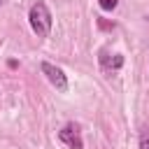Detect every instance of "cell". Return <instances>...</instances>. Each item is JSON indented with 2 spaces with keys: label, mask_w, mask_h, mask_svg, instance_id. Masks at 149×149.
Returning a JSON list of instances; mask_svg holds the SVG:
<instances>
[{
  "label": "cell",
  "mask_w": 149,
  "mask_h": 149,
  "mask_svg": "<svg viewBox=\"0 0 149 149\" xmlns=\"http://www.w3.org/2000/svg\"><path fill=\"white\" fill-rule=\"evenodd\" d=\"M28 23H30V30L37 35V37H49L51 35V26H54V16H51V9L44 0H35L28 9Z\"/></svg>",
  "instance_id": "obj_1"
},
{
  "label": "cell",
  "mask_w": 149,
  "mask_h": 149,
  "mask_svg": "<svg viewBox=\"0 0 149 149\" xmlns=\"http://www.w3.org/2000/svg\"><path fill=\"white\" fill-rule=\"evenodd\" d=\"M40 70H42V74L47 77V81H49L56 91L65 93V91L70 88V81H68V74L63 72V68H58V65H54V63H49V61H42V63H40Z\"/></svg>",
  "instance_id": "obj_2"
},
{
  "label": "cell",
  "mask_w": 149,
  "mask_h": 149,
  "mask_svg": "<svg viewBox=\"0 0 149 149\" xmlns=\"http://www.w3.org/2000/svg\"><path fill=\"white\" fill-rule=\"evenodd\" d=\"M58 140L68 147V149H84V140H81V133H79V126L77 123H65L61 130H58Z\"/></svg>",
  "instance_id": "obj_3"
},
{
  "label": "cell",
  "mask_w": 149,
  "mask_h": 149,
  "mask_svg": "<svg viewBox=\"0 0 149 149\" xmlns=\"http://www.w3.org/2000/svg\"><path fill=\"white\" fill-rule=\"evenodd\" d=\"M100 65L105 68V70H121L123 68V56L121 54H107V51H102L100 54Z\"/></svg>",
  "instance_id": "obj_4"
},
{
  "label": "cell",
  "mask_w": 149,
  "mask_h": 149,
  "mask_svg": "<svg viewBox=\"0 0 149 149\" xmlns=\"http://www.w3.org/2000/svg\"><path fill=\"white\" fill-rule=\"evenodd\" d=\"M98 5H100L102 12H114L116 5H119V0H98Z\"/></svg>",
  "instance_id": "obj_5"
},
{
  "label": "cell",
  "mask_w": 149,
  "mask_h": 149,
  "mask_svg": "<svg viewBox=\"0 0 149 149\" xmlns=\"http://www.w3.org/2000/svg\"><path fill=\"white\" fill-rule=\"evenodd\" d=\"M140 149H149V128L140 133Z\"/></svg>",
  "instance_id": "obj_6"
},
{
  "label": "cell",
  "mask_w": 149,
  "mask_h": 149,
  "mask_svg": "<svg viewBox=\"0 0 149 149\" xmlns=\"http://www.w3.org/2000/svg\"><path fill=\"white\" fill-rule=\"evenodd\" d=\"M2 2H5V0H0V7H2Z\"/></svg>",
  "instance_id": "obj_7"
}]
</instances>
